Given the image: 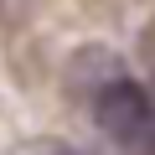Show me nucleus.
I'll list each match as a JSON object with an SVG mask.
<instances>
[{
  "label": "nucleus",
  "mask_w": 155,
  "mask_h": 155,
  "mask_svg": "<svg viewBox=\"0 0 155 155\" xmlns=\"http://www.w3.org/2000/svg\"><path fill=\"white\" fill-rule=\"evenodd\" d=\"M140 62H145V78H150V93H155V21L140 31Z\"/></svg>",
  "instance_id": "f03ea898"
},
{
  "label": "nucleus",
  "mask_w": 155,
  "mask_h": 155,
  "mask_svg": "<svg viewBox=\"0 0 155 155\" xmlns=\"http://www.w3.org/2000/svg\"><path fill=\"white\" fill-rule=\"evenodd\" d=\"M93 104V124L104 129L109 145H119L124 155H155V93L134 78L114 72L109 83H98Z\"/></svg>",
  "instance_id": "f257e3e1"
}]
</instances>
